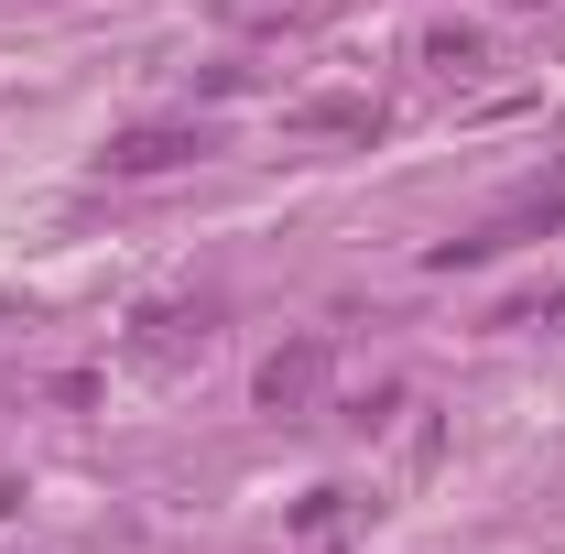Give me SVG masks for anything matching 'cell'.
Wrapping results in <instances>:
<instances>
[{
    "label": "cell",
    "mask_w": 565,
    "mask_h": 554,
    "mask_svg": "<svg viewBox=\"0 0 565 554\" xmlns=\"http://www.w3.org/2000/svg\"><path fill=\"white\" fill-rule=\"evenodd\" d=\"M196 152H207L196 120H152V131H120V141H109V152H98V174L141 185V174H174V163H196Z\"/></svg>",
    "instance_id": "cell-1"
},
{
    "label": "cell",
    "mask_w": 565,
    "mask_h": 554,
    "mask_svg": "<svg viewBox=\"0 0 565 554\" xmlns=\"http://www.w3.org/2000/svg\"><path fill=\"white\" fill-rule=\"evenodd\" d=\"M327 403V338H294L262 359V414H316Z\"/></svg>",
    "instance_id": "cell-2"
},
{
    "label": "cell",
    "mask_w": 565,
    "mask_h": 554,
    "mask_svg": "<svg viewBox=\"0 0 565 554\" xmlns=\"http://www.w3.org/2000/svg\"><path fill=\"white\" fill-rule=\"evenodd\" d=\"M305 131H381V109H370V98H305Z\"/></svg>",
    "instance_id": "cell-3"
},
{
    "label": "cell",
    "mask_w": 565,
    "mask_h": 554,
    "mask_svg": "<svg viewBox=\"0 0 565 554\" xmlns=\"http://www.w3.org/2000/svg\"><path fill=\"white\" fill-rule=\"evenodd\" d=\"M424 66H435V76H468V66H479V33H468V22H457V33H424Z\"/></svg>",
    "instance_id": "cell-4"
}]
</instances>
